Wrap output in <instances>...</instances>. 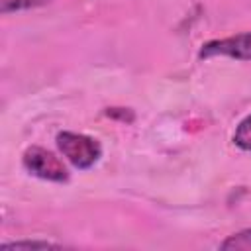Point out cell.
I'll use <instances>...</instances> for the list:
<instances>
[{"mask_svg": "<svg viewBox=\"0 0 251 251\" xmlns=\"http://www.w3.org/2000/svg\"><path fill=\"white\" fill-rule=\"evenodd\" d=\"M41 4V0H0V12L8 14V12H18V10H27Z\"/></svg>", "mask_w": 251, "mask_h": 251, "instance_id": "obj_6", "label": "cell"}, {"mask_svg": "<svg viewBox=\"0 0 251 251\" xmlns=\"http://www.w3.org/2000/svg\"><path fill=\"white\" fill-rule=\"evenodd\" d=\"M218 55L231 57V59H237V61H251V31L237 33V35L224 37V39L208 41L200 49V57L202 59L218 57Z\"/></svg>", "mask_w": 251, "mask_h": 251, "instance_id": "obj_3", "label": "cell"}, {"mask_svg": "<svg viewBox=\"0 0 251 251\" xmlns=\"http://www.w3.org/2000/svg\"><path fill=\"white\" fill-rule=\"evenodd\" d=\"M22 247H39V249H53V247H61L59 243H51V241H14V243H2V249H22Z\"/></svg>", "mask_w": 251, "mask_h": 251, "instance_id": "obj_7", "label": "cell"}, {"mask_svg": "<svg viewBox=\"0 0 251 251\" xmlns=\"http://www.w3.org/2000/svg\"><path fill=\"white\" fill-rule=\"evenodd\" d=\"M57 145L63 157L76 169H90L98 163L102 155V147L94 137H88L84 133L75 131H61L57 135Z\"/></svg>", "mask_w": 251, "mask_h": 251, "instance_id": "obj_1", "label": "cell"}, {"mask_svg": "<svg viewBox=\"0 0 251 251\" xmlns=\"http://www.w3.org/2000/svg\"><path fill=\"white\" fill-rule=\"evenodd\" d=\"M24 167L33 175L43 180L51 182H65L69 180V171L63 165L59 157H55L51 151L43 147H29L24 153Z\"/></svg>", "mask_w": 251, "mask_h": 251, "instance_id": "obj_2", "label": "cell"}, {"mask_svg": "<svg viewBox=\"0 0 251 251\" xmlns=\"http://www.w3.org/2000/svg\"><path fill=\"white\" fill-rule=\"evenodd\" d=\"M220 247L227 249V251H249L251 249V229H243V231L229 235Z\"/></svg>", "mask_w": 251, "mask_h": 251, "instance_id": "obj_4", "label": "cell"}, {"mask_svg": "<svg viewBox=\"0 0 251 251\" xmlns=\"http://www.w3.org/2000/svg\"><path fill=\"white\" fill-rule=\"evenodd\" d=\"M233 143L239 149H243V151H251V116H247L245 120H241L239 126L235 127Z\"/></svg>", "mask_w": 251, "mask_h": 251, "instance_id": "obj_5", "label": "cell"}]
</instances>
